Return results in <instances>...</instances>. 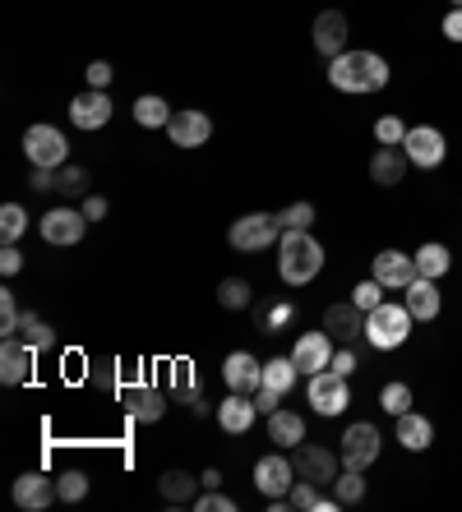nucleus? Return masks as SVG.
<instances>
[{
	"instance_id": "1",
	"label": "nucleus",
	"mask_w": 462,
	"mask_h": 512,
	"mask_svg": "<svg viewBox=\"0 0 462 512\" xmlns=\"http://www.w3.org/2000/svg\"><path fill=\"white\" fill-rule=\"evenodd\" d=\"M329 84L338 93H384L389 88V60L379 51H342L329 60Z\"/></svg>"
},
{
	"instance_id": "2",
	"label": "nucleus",
	"mask_w": 462,
	"mask_h": 512,
	"mask_svg": "<svg viewBox=\"0 0 462 512\" xmlns=\"http://www.w3.org/2000/svg\"><path fill=\"white\" fill-rule=\"evenodd\" d=\"M324 273V245L310 231H282L278 240V277L287 286H310Z\"/></svg>"
},
{
	"instance_id": "3",
	"label": "nucleus",
	"mask_w": 462,
	"mask_h": 512,
	"mask_svg": "<svg viewBox=\"0 0 462 512\" xmlns=\"http://www.w3.org/2000/svg\"><path fill=\"white\" fill-rule=\"evenodd\" d=\"M412 310L398 305V300H379L375 310L365 314V342L375 351H398L407 337H412Z\"/></svg>"
},
{
	"instance_id": "4",
	"label": "nucleus",
	"mask_w": 462,
	"mask_h": 512,
	"mask_svg": "<svg viewBox=\"0 0 462 512\" xmlns=\"http://www.w3.org/2000/svg\"><path fill=\"white\" fill-rule=\"evenodd\" d=\"M379 448H384V434H379V425H370V420H356V425L342 429V466H352V471H370V466L379 462Z\"/></svg>"
},
{
	"instance_id": "5",
	"label": "nucleus",
	"mask_w": 462,
	"mask_h": 512,
	"mask_svg": "<svg viewBox=\"0 0 462 512\" xmlns=\"http://www.w3.org/2000/svg\"><path fill=\"white\" fill-rule=\"evenodd\" d=\"M292 466L296 480H315L319 489H333V480L342 476V453H333L324 443H301V448H292Z\"/></svg>"
},
{
	"instance_id": "6",
	"label": "nucleus",
	"mask_w": 462,
	"mask_h": 512,
	"mask_svg": "<svg viewBox=\"0 0 462 512\" xmlns=\"http://www.w3.org/2000/svg\"><path fill=\"white\" fill-rule=\"evenodd\" d=\"M282 236V222H278V213H245V217H236L231 222V250H241V254H259V250H268L273 240Z\"/></svg>"
},
{
	"instance_id": "7",
	"label": "nucleus",
	"mask_w": 462,
	"mask_h": 512,
	"mask_svg": "<svg viewBox=\"0 0 462 512\" xmlns=\"http://www.w3.org/2000/svg\"><path fill=\"white\" fill-rule=\"evenodd\" d=\"M24 153L33 167H51L61 171L70 162V139H65L56 125H28L24 130Z\"/></svg>"
},
{
	"instance_id": "8",
	"label": "nucleus",
	"mask_w": 462,
	"mask_h": 512,
	"mask_svg": "<svg viewBox=\"0 0 462 512\" xmlns=\"http://www.w3.org/2000/svg\"><path fill=\"white\" fill-rule=\"evenodd\" d=\"M305 397H310V406H315V416H324V420L342 416V411L352 406V388H347V379H342V374H333V370L310 374Z\"/></svg>"
},
{
	"instance_id": "9",
	"label": "nucleus",
	"mask_w": 462,
	"mask_h": 512,
	"mask_svg": "<svg viewBox=\"0 0 462 512\" xmlns=\"http://www.w3.org/2000/svg\"><path fill=\"white\" fill-rule=\"evenodd\" d=\"M370 277H375L384 291H407L416 282V254H402V250H379L370 259Z\"/></svg>"
},
{
	"instance_id": "10",
	"label": "nucleus",
	"mask_w": 462,
	"mask_h": 512,
	"mask_svg": "<svg viewBox=\"0 0 462 512\" xmlns=\"http://www.w3.org/2000/svg\"><path fill=\"white\" fill-rule=\"evenodd\" d=\"M402 153L412 157V167L435 171L439 162L449 157V143H444V134H439L435 125H412V130H407V139H402Z\"/></svg>"
},
{
	"instance_id": "11",
	"label": "nucleus",
	"mask_w": 462,
	"mask_h": 512,
	"mask_svg": "<svg viewBox=\"0 0 462 512\" xmlns=\"http://www.w3.org/2000/svg\"><path fill=\"white\" fill-rule=\"evenodd\" d=\"M296 485V466L287 462V453H268L255 462V489L264 499H282V494H292Z\"/></svg>"
},
{
	"instance_id": "12",
	"label": "nucleus",
	"mask_w": 462,
	"mask_h": 512,
	"mask_svg": "<svg viewBox=\"0 0 462 512\" xmlns=\"http://www.w3.org/2000/svg\"><path fill=\"white\" fill-rule=\"evenodd\" d=\"M222 383H227L231 393L255 397L259 388H264V360H255L250 351H231V356L222 360Z\"/></svg>"
},
{
	"instance_id": "13",
	"label": "nucleus",
	"mask_w": 462,
	"mask_h": 512,
	"mask_svg": "<svg viewBox=\"0 0 462 512\" xmlns=\"http://www.w3.org/2000/svg\"><path fill=\"white\" fill-rule=\"evenodd\" d=\"M333 337L319 328V333H301L296 337V346H292V360H296V370L310 379V374H324L333 365Z\"/></svg>"
},
{
	"instance_id": "14",
	"label": "nucleus",
	"mask_w": 462,
	"mask_h": 512,
	"mask_svg": "<svg viewBox=\"0 0 462 512\" xmlns=\"http://www.w3.org/2000/svg\"><path fill=\"white\" fill-rule=\"evenodd\" d=\"M167 139L176 143V148H204V143L213 139V116H208V111H199V107L176 111V116H171V125H167Z\"/></svg>"
},
{
	"instance_id": "15",
	"label": "nucleus",
	"mask_w": 462,
	"mask_h": 512,
	"mask_svg": "<svg viewBox=\"0 0 462 512\" xmlns=\"http://www.w3.org/2000/svg\"><path fill=\"white\" fill-rule=\"evenodd\" d=\"M37 227H42L47 245H79L88 231V217H84V208H51Z\"/></svg>"
},
{
	"instance_id": "16",
	"label": "nucleus",
	"mask_w": 462,
	"mask_h": 512,
	"mask_svg": "<svg viewBox=\"0 0 462 512\" xmlns=\"http://www.w3.org/2000/svg\"><path fill=\"white\" fill-rule=\"evenodd\" d=\"M310 37H315V51L324 60L342 56V51H347V37H352V28H347V14H342V10H319Z\"/></svg>"
},
{
	"instance_id": "17",
	"label": "nucleus",
	"mask_w": 462,
	"mask_h": 512,
	"mask_svg": "<svg viewBox=\"0 0 462 512\" xmlns=\"http://www.w3.org/2000/svg\"><path fill=\"white\" fill-rule=\"evenodd\" d=\"M324 333H329L338 346H356L365 337V310H356L352 300L329 305V310H324Z\"/></svg>"
},
{
	"instance_id": "18",
	"label": "nucleus",
	"mask_w": 462,
	"mask_h": 512,
	"mask_svg": "<svg viewBox=\"0 0 462 512\" xmlns=\"http://www.w3.org/2000/svg\"><path fill=\"white\" fill-rule=\"evenodd\" d=\"M56 499H61V489H56L51 476H42V471H24V476L14 480V503H19L24 512H42Z\"/></svg>"
},
{
	"instance_id": "19",
	"label": "nucleus",
	"mask_w": 462,
	"mask_h": 512,
	"mask_svg": "<svg viewBox=\"0 0 462 512\" xmlns=\"http://www.w3.org/2000/svg\"><path fill=\"white\" fill-rule=\"evenodd\" d=\"M33 356L37 351L24 337H0V383H5V388L24 383L28 374H33Z\"/></svg>"
},
{
	"instance_id": "20",
	"label": "nucleus",
	"mask_w": 462,
	"mask_h": 512,
	"mask_svg": "<svg viewBox=\"0 0 462 512\" xmlns=\"http://www.w3.org/2000/svg\"><path fill=\"white\" fill-rule=\"evenodd\" d=\"M107 120H111L107 88H88V93H79L70 102V125H74V130H102Z\"/></svg>"
},
{
	"instance_id": "21",
	"label": "nucleus",
	"mask_w": 462,
	"mask_h": 512,
	"mask_svg": "<svg viewBox=\"0 0 462 512\" xmlns=\"http://www.w3.org/2000/svg\"><path fill=\"white\" fill-rule=\"evenodd\" d=\"M407 167H412V157L402 153V148L379 143L375 157H370V180H375V185H384V190H393V185H402V180H407Z\"/></svg>"
},
{
	"instance_id": "22",
	"label": "nucleus",
	"mask_w": 462,
	"mask_h": 512,
	"mask_svg": "<svg viewBox=\"0 0 462 512\" xmlns=\"http://www.w3.org/2000/svg\"><path fill=\"white\" fill-rule=\"evenodd\" d=\"M402 305L412 310L416 323H435L439 310H444V300H439V282H430V277H416V282L402 291Z\"/></svg>"
},
{
	"instance_id": "23",
	"label": "nucleus",
	"mask_w": 462,
	"mask_h": 512,
	"mask_svg": "<svg viewBox=\"0 0 462 512\" xmlns=\"http://www.w3.org/2000/svg\"><path fill=\"white\" fill-rule=\"evenodd\" d=\"M259 420V406L255 397H245V393H231L218 402V425L222 434H250V425Z\"/></svg>"
},
{
	"instance_id": "24",
	"label": "nucleus",
	"mask_w": 462,
	"mask_h": 512,
	"mask_svg": "<svg viewBox=\"0 0 462 512\" xmlns=\"http://www.w3.org/2000/svg\"><path fill=\"white\" fill-rule=\"evenodd\" d=\"M195 489H204V480L181 471V466H176V471H162V480H158V494L167 508H195V499H199Z\"/></svg>"
},
{
	"instance_id": "25",
	"label": "nucleus",
	"mask_w": 462,
	"mask_h": 512,
	"mask_svg": "<svg viewBox=\"0 0 462 512\" xmlns=\"http://www.w3.org/2000/svg\"><path fill=\"white\" fill-rule=\"evenodd\" d=\"M398 443L407 453H426L430 443H435V425H430L421 411H402L398 416Z\"/></svg>"
},
{
	"instance_id": "26",
	"label": "nucleus",
	"mask_w": 462,
	"mask_h": 512,
	"mask_svg": "<svg viewBox=\"0 0 462 512\" xmlns=\"http://www.w3.org/2000/svg\"><path fill=\"white\" fill-rule=\"evenodd\" d=\"M125 411H130V420H139V425H158V420L167 416V397H162L158 388H134V393H125Z\"/></svg>"
},
{
	"instance_id": "27",
	"label": "nucleus",
	"mask_w": 462,
	"mask_h": 512,
	"mask_svg": "<svg viewBox=\"0 0 462 512\" xmlns=\"http://www.w3.org/2000/svg\"><path fill=\"white\" fill-rule=\"evenodd\" d=\"M268 443H278V448H301L305 443V420L287 406H278L273 416H268Z\"/></svg>"
},
{
	"instance_id": "28",
	"label": "nucleus",
	"mask_w": 462,
	"mask_h": 512,
	"mask_svg": "<svg viewBox=\"0 0 462 512\" xmlns=\"http://www.w3.org/2000/svg\"><path fill=\"white\" fill-rule=\"evenodd\" d=\"M171 116H176V111L167 107V97H158V93L134 97V125H144V130H167Z\"/></svg>"
},
{
	"instance_id": "29",
	"label": "nucleus",
	"mask_w": 462,
	"mask_h": 512,
	"mask_svg": "<svg viewBox=\"0 0 462 512\" xmlns=\"http://www.w3.org/2000/svg\"><path fill=\"white\" fill-rule=\"evenodd\" d=\"M449 268H453L449 245H435V240H430V245H421V250H416V277H430V282H439V277L449 273Z\"/></svg>"
},
{
	"instance_id": "30",
	"label": "nucleus",
	"mask_w": 462,
	"mask_h": 512,
	"mask_svg": "<svg viewBox=\"0 0 462 512\" xmlns=\"http://www.w3.org/2000/svg\"><path fill=\"white\" fill-rule=\"evenodd\" d=\"M296 379H301V370H296V360L292 356H273V360H264V388H273V393H292L296 388Z\"/></svg>"
},
{
	"instance_id": "31",
	"label": "nucleus",
	"mask_w": 462,
	"mask_h": 512,
	"mask_svg": "<svg viewBox=\"0 0 462 512\" xmlns=\"http://www.w3.org/2000/svg\"><path fill=\"white\" fill-rule=\"evenodd\" d=\"M88 190H93V176H88V167H79V162H65V167L56 171V194H61V199H88Z\"/></svg>"
},
{
	"instance_id": "32",
	"label": "nucleus",
	"mask_w": 462,
	"mask_h": 512,
	"mask_svg": "<svg viewBox=\"0 0 462 512\" xmlns=\"http://www.w3.org/2000/svg\"><path fill=\"white\" fill-rule=\"evenodd\" d=\"M218 305L222 310H250V305H255V286L245 282V277H222Z\"/></svg>"
},
{
	"instance_id": "33",
	"label": "nucleus",
	"mask_w": 462,
	"mask_h": 512,
	"mask_svg": "<svg viewBox=\"0 0 462 512\" xmlns=\"http://www.w3.org/2000/svg\"><path fill=\"white\" fill-rule=\"evenodd\" d=\"M19 337H24L33 351H51V346H56V328H51L42 314H33V310H28L24 323H19Z\"/></svg>"
},
{
	"instance_id": "34",
	"label": "nucleus",
	"mask_w": 462,
	"mask_h": 512,
	"mask_svg": "<svg viewBox=\"0 0 462 512\" xmlns=\"http://www.w3.org/2000/svg\"><path fill=\"white\" fill-rule=\"evenodd\" d=\"M333 499L342 508H352V503L365 499V471H352V466H342V476L333 480Z\"/></svg>"
},
{
	"instance_id": "35",
	"label": "nucleus",
	"mask_w": 462,
	"mask_h": 512,
	"mask_svg": "<svg viewBox=\"0 0 462 512\" xmlns=\"http://www.w3.org/2000/svg\"><path fill=\"white\" fill-rule=\"evenodd\" d=\"M167 379H171V393H176V402H190V397L199 393L195 365H190V360H176V365L167 370Z\"/></svg>"
},
{
	"instance_id": "36",
	"label": "nucleus",
	"mask_w": 462,
	"mask_h": 512,
	"mask_svg": "<svg viewBox=\"0 0 462 512\" xmlns=\"http://www.w3.org/2000/svg\"><path fill=\"white\" fill-rule=\"evenodd\" d=\"M379 406L398 420L402 411H412V388H407V383H384V388H379Z\"/></svg>"
},
{
	"instance_id": "37",
	"label": "nucleus",
	"mask_w": 462,
	"mask_h": 512,
	"mask_svg": "<svg viewBox=\"0 0 462 512\" xmlns=\"http://www.w3.org/2000/svg\"><path fill=\"white\" fill-rule=\"evenodd\" d=\"M28 310H19V296L14 291H0V337H19V323Z\"/></svg>"
},
{
	"instance_id": "38",
	"label": "nucleus",
	"mask_w": 462,
	"mask_h": 512,
	"mask_svg": "<svg viewBox=\"0 0 462 512\" xmlns=\"http://www.w3.org/2000/svg\"><path fill=\"white\" fill-rule=\"evenodd\" d=\"M24 231H28V213L19 203H5V208H0V236H5V245H14Z\"/></svg>"
},
{
	"instance_id": "39",
	"label": "nucleus",
	"mask_w": 462,
	"mask_h": 512,
	"mask_svg": "<svg viewBox=\"0 0 462 512\" xmlns=\"http://www.w3.org/2000/svg\"><path fill=\"white\" fill-rule=\"evenodd\" d=\"M278 222H282V231H310L315 227V203H292V208H282L278 213Z\"/></svg>"
},
{
	"instance_id": "40",
	"label": "nucleus",
	"mask_w": 462,
	"mask_h": 512,
	"mask_svg": "<svg viewBox=\"0 0 462 512\" xmlns=\"http://www.w3.org/2000/svg\"><path fill=\"white\" fill-rule=\"evenodd\" d=\"M56 489H61V503H84L88 499V476L84 471H65V476L56 480Z\"/></svg>"
},
{
	"instance_id": "41",
	"label": "nucleus",
	"mask_w": 462,
	"mask_h": 512,
	"mask_svg": "<svg viewBox=\"0 0 462 512\" xmlns=\"http://www.w3.org/2000/svg\"><path fill=\"white\" fill-rule=\"evenodd\" d=\"M375 139L379 143H389V148H402V139H407V125H402V116H379L375 120Z\"/></svg>"
},
{
	"instance_id": "42",
	"label": "nucleus",
	"mask_w": 462,
	"mask_h": 512,
	"mask_svg": "<svg viewBox=\"0 0 462 512\" xmlns=\"http://www.w3.org/2000/svg\"><path fill=\"white\" fill-rule=\"evenodd\" d=\"M379 300H384V286H379L375 277H370V282H356V291H352V305H356V310L370 314V310L379 305Z\"/></svg>"
},
{
	"instance_id": "43",
	"label": "nucleus",
	"mask_w": 462,
	"mask_h": 512,
	"mask_svg": "<svg viewBox=\"0 0 462 512\" xmlns=\"http://www.w3.org/2000/svg\"><path fill=\"white\" fill-rule=\"evenodd\" d=\"M292 319H296V305H287V300H282V305H268L264 310V333H278V328H287Z\"/></svg>"
},
{
	"instance_id": "44",
	"label": "nucleus",
	"mask_w": 462,
	"mask_h": 512,
	"mask_svg": "<svg viewBox=\"0 0 462 512\" xmlns=\"http://www.w3.org/2000/svg\"><path fill=\"white\" fill-rule=\"evenodd\" d=\"M195 508L199 512H236V499H227L222 489H204V494L195 499Z\"/></svg>"
},
{
	"instance_id": "45",
	"label": "nucleus",
	"mask_w": 462,
	"mask_h": 512,
	"mask_svg": "<svg viewBox=\"0 0 462 512\" xmlns=\"http://www.w3.org/2000/svg\"><path fill=\"white\" fill-rule=\"evenodd\" d=\"M333 374H342V379H352L356 370H361V360H356V346H342V351H333Z\"/></svg>"
},
{
	"instance_id": "46",
	"label": "nucleus",
	"mask_w": 462,
	"mask_h": 512,
	"mask_svg": "<svg viewBox=\"0 0 462 512\" xmlns=\"http://www.w3.org/2000/svg\"><path fill=\"white\" fill-rule=\"evenodd\" d=\"M84 79H88V88H107L111 79H116V70H111L107 60H93V65L84 70Z\"/></svg>"
},
{
	"instance_id": "47",
	"label": "nucleus",
	"mask_w": 462,
	"mask_h": 512,
	"mask_svg": "<svg viewBox=\"0 0 462 512\" xmlns=\"http://www.w3.org/2000/svg\"><path fill=\"white\" fill-rule=\"evenodd\" d=\"M0 273H5V277H19V273H24V254L14 250V245H5V250H0Z\"/></svg>"
},
{
	"instance_id": "48",
	"label": "nucleus",
	"mask_w": 462,
	"mask_h": 512,
	"mask_svg": "<svg viewBox=\"0 0 462 512\" xmlns=\"http://www.w3.org/2000/svg\"><path fill=\"white\" fill-rule=\"evenodd\" d=\"M107 213H111V203L102 199V194H88V199H84V217H88V222H102Z\"/></svg>"
},
{
	"instance_id": "49",
	"label": "nucleus",
	"mask_w": 462,
	"mask_h": 512,
	"mask_svg": "<svg viewBox=\"0 0 462 512\" xmlns=\"http://www.w3.org/2000/svg\"><path fill=\"white\" fill-rule=\"evenodd\" d=\"M255 406H259V416H273L282 406V393H273V388H259L255 393Z\"/></svg>"
},
{
	"instance_id": "50",
	"label": "nucleus",
	"mask_w": 462,
	"mask_h": 512,
	"mask_svg": "<svg viewBox=\"0 0 462 512\" xmlns=\"http://www.w3.org/2000/svg\"><path fill=\"white\" fill-rule=\"evenodd\" d=\"M33 190L37 194H56V171H51V167H33Z\"/></svg>"
},
{
	"instance_id": "51",
	"label": "nucleus",
	"mask_w": 462,
	"mask_h": 512,
	"mask_svg": "<svg viewBox=\"0 0 462 512\" xmlns=\"http://www.w3.org/2000/svg\"><path fill=\"white\" fill-rule=\"evenodd\" d=\"M439 28H444V37H449V42H462V10H453V5H449V14H444V24H439Z\"/></svg>"
},
{
	"instance_id": "52",
	"label": "nucleus",
	"mask_w": 462,
	"mask_h": 512,
	"mask_svg": "<svg viewBox=\"0 0 462 512\" xmlns=\"http://www.w3.org/2000/svg\"><path fill=\"white\" fill-rule=\"evenodd\" d=\"M185 406H190V411H195L199 420H204L208 411H218V406H208V397H204V393H195V397H190V402H185Z\"/></svg>"
},
{
	"instance_id": "53",
	"label": "nucleus",
	"mask_w": 462,
	"mask_h": 512,
	"mask_svg": "<svg viewBox=\"0 0 462 512\" xmlns=\"http://www.w3.org/2000/svg\"><path fill=\"white\" fill-rule=\"evenodd\" d=\"M199 480H204V489H222V471H218V466H208Z\"/></svg>"
},
{
	"instance_id": "54",
	"label": "nucleus",
	"mask_w": 462,
	"mask_h": 512,
	"mask_svg": "<svg viewBox=\"0 0 462 512\" xmlns=\"http://www.w3.org/2000/svg\"><path fill=\"white\" fill-rule=\"evenodd\" d=\"M449 5H453V10H462V0H449Z\"/></svg>"
}]
</instances>
